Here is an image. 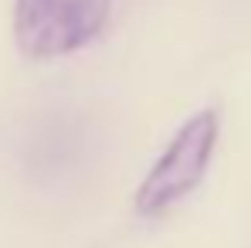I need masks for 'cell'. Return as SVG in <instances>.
<instances>
[{
	"label": "cell",
	"instance_id": "1",
	"mask_svg": "<svg viewBox=\"0 0 251 248\" xmlns=\"http://www.w3.org/2000/svg\"><path fill=\"white\" fill-rule=\"evenodd\" d=\"M221 136V116L217 109H201L173 133L160 160L150 166L143 184L136 187V211L143 218H156L190 197L201 180L207 177V166L217 150Z\"/></svg>",
	"mask_w": 251,
	"mask_h": 248
},
{
	"label": "cell",
	"instance_id": "2",
	"mask_svg": "<svg viewBox=\"0 0 251 248\" xmlns=\"http://www.w3.org/2000/svg\"><path fill=\"white\" fill-rule=\"evenodd\" d=\"M109 10L112 0H17L14 41L31 61L65 58L99 38Z\"/></svg>",
	"mask_w": 251,
	"mask_h": 248
}]
</instances>
